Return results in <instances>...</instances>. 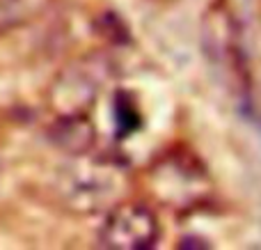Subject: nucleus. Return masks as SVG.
<instances>
[{"instance_id": "f257e3e1", "label": "nucleus", "mask_w": 261, "mask_h": 250, "mask_svg": "<svg viewBox=\"0 0 261 250\" xmlns=\"http://www.w3.org/2000/svg\"><path fill=\"white\" fill-rule=\"evenodd\" d=\"M124 170L106 159H87V154L73 156L71 165L58 177V197L67 209L76 214H99L122 202Z\"/></svg>"}, {"instance_id": "f03ea898", "label": "nucleus", "mask_w": 261, "mask_h": 250, "mask_svg": "<svg viewBox=\"0 0 261 250\" xmlns=\"http://www.w3.org/2000/svg\"><path fill=\"white\" fill-rule=\"evenodd\" d=\"M158 239V216L142 202H117L106 211L99 228V243L108 250H149L156 246Z\"/></svg>"}, {"instance_id": "7ed1b4c3", "label": "nucleus", "mask_w": 261, "mask_h": 250, "mask_svg": "<svg viewBox=\"0 0 261 250\" xmlns=\"http://www.w3.org/2000/svg\"><path fill=\"white\" fill-rule=\"evenodd\" d=\"M108 67L99 58H85L69 64L50 87V106L55 115H87L90 106L99 99Z\"/></svg>"}, {"instance_id": "20e7f679", "label": "nucleus", "mask_w": 261, "mask_h": 250, "mask_svg": "<svg viewBox=\"0 0 261 250\" xmlns=\"http://www.w3.org/2000/svg\"><path fill=\"white\" fill-rule=\"evenodd\" d=\"M239 28L236 21L225 7H213L208 12L206 37H208V53L216 58L220 67L241 76L243 71V48L239 46Z\"/></svg>"}, {"instance_id": "39448f33", "label": "nucleus", "mask_w": 261, "mask_h": 250, "mask_svg": "<svg viewBox=\"0 0 261 250\" xmlns=\"http://www.w3.org/2000/svg\"><path fill=\"white\" fill-rule=\"evenodd\" d=\"M48 138L69 156L90 154L96 140V129L87 115H58L48 129Z\"/></svg>"}, {"instance_id": "423d86ee", "label": "nucleus", "mask_w": 261, "mask_h": 250, "mask_svg": "<svg viewBox=\"0 0 261 250\" xmlns=\"http://www.w3.org/2000/svg\"><path fill=\"white\" fill-rule=\"evenodd\" d=\"M53 0H0V37L30 26L50 7Z\"/></svg>"}]
</instances>
